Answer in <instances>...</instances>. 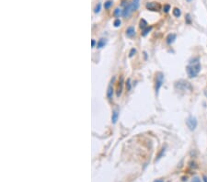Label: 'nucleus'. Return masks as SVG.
Here are the masks:
<instances>
[{"mask_svg":"<svg viewBox=\"0 0 207 182\" xmlns=\"http://www.w3.org/2000/svg\"><path fill=\"white\" fill-rule=\"evenodd\" d=\"M186 71L189 77L190 78L196 77L198 76V74L201 71V63L199 58H194L193 60L190 62V63L186 67Z\"/></svg>","mask_w":207,"mask_h":182,"instance_id":"1","label":"nucleus"},{"mask_svg":"<svg viewBox=\"0 0 207 182\" xmlns=\"http://www.w3.org/2000/svg\"><path fill=\"white\" fill-rule=\"evenodd\" d=\"M139 4H140V0H133L132 3H130L128 6L124 8V10H123V18H128L134 11H135V10L139 8Z\"/></svg>","mask_w":207,"mask_h":182,"instance_id":"2","label":"nucleus"},{"mask_svg":"<svg viewBox=\"0 0 207 182\" xmlns=\"http://www.w3.org/2000/svg\"><path fill=\"white\" fill-rule=\"evenodd\" d=\"M186 123L190 131H194L196 129V127H197V120H196L195 117L190 116L186 121Z\"/></svg>","mask_w":207,"mask_h":182,"instance_id":"3","label":"nucleus"},{"mask_svg":"<svg viewBox=\"0 0 207 182\" xmlns=\"http://www.w3.org/2000/svg\"><path fill=\"white\" fill-rule=\"evenodd\" d=\"M163 80H164V74L162 73H157L156 74V95L159 94V91L161 88V85L163 84Z\"/></svg>","mask_w":207,"mask_h":182,"instance_id":"4","label":"nucleus"},{"mask_svg":"<svg viewBox=\"0 0 207 182\" xmlns=\"http://www.w3.org/2000/svg\"><path fill=\"white\" fill-rule=\"evenodd\" d=\"M145 8L148 10H151V11H159L161 6L160 4L157 2H149L145 5Z\"/></svg>","mask_w":207,"mask_h":182,"instance_id":"5","label":"nucleus"},{"mask_svg":"<svg viewBox=\"0 0 207 182\" xmlns=\"http://www.w3.org/2000/svg\"><path fill=\"white\" fill-rule=\"evenodd\" d=\"M175 87L177 89L179 90H187V88L190 89V85L188 82L186 81H184V80H181V81H179V82H176L175 84Z\"/></svg>","mask_w":207,"mask_h":182,"instance_id":"6","label":"nucleus"},{"mask_svg":"<svg viewBox=\"0 0 207 182\" xmlns=\"http://www.w3.org/2000/svg\"><path fill=\"white\" fill-rule=\"evenodd\" d=\"M114 81V78L111 80V84L109 85V88H108V91H107V97L109 99H112V96H113V88H112V83Z\"/></svg>","mask_w":207,"mask_h":182,"instance_id":"7","label":"nucleus"},{"mask_svg":"<svg viewBox=\"0 0 207 182\" xmlns=\"http://www.w3.org/2000/svg\"><path fill=\"white\" fill-rule=\"evenodd\" d=\"M175 40H176V34H174V33L168 34V37H167V43L171 44V43H173Z\"/></svg>","mask_w":207,"mask_h":182,"instance_id":"8","label":"nucleus"},{"mask_svg":"<svg viewBox=\"0 0 207 182\" xmlns=\"http://www.w3.org/2000/svg\"><path fill=\"white\" fill-rule=\"evenodd\" d=\"M126 35L127 37H130V38H132L135 35V30L134 27H129V28L126 30Z\"/></svg>","mask_w":207,"mask_h":182,"instance_id":"9","label":"nucleus"},{"mask_svg":"<svg viewBox=\"0 0 207 182\" xmlns=\"http://www.w3.org/2000/svg\"><path fill=\"white\" fill-rule=\"evenodd\" d=\"M118 117H119V112H118V110H114L113 113H112V117H111L112 123H116V121H118Z\"/></svg>","mask_w":207,"mask_h":182,"instance_id":"10","label":"nucleus"},{"mask_svg":"<svg viewBox=\"0 0 207 182\" xmlns=\"http://www.w3.org/2000/svg\"><path fill=\"white\" fill-rule=\"evenodd\" d=\"M106 42H107V40L104 39V38H102L99 41V42H98V44H97V47L99 48V49H100V48L102 47H104L105 44H106Z\"/></svg>","mask_w":207,"mask_h":182,"instance_id":"11","label":"nucleus"},{"mask_svg":"<svg viewBox=\"0 0 207 182\" xmlns=\"http://www.w3.org/2000/svg\"><path fill=\"white\" fill-rule=\"evenodd\" d=\"M123 77H122V78H121V82H119V85H118L117 97H120V95L122 94V91H123Z\"/></svg>","mask_w":207,"mask_h":182,"instance_id":"12","label":"nucleus"},{"mask_svg":"<svg viewBox=\"0 0 207 182\" xmlns=\"http://www.w3.org/2000/svg\"><path fill=\"white\" fill-rule=\"evenodd\" d=\"M173 15H174V17H176V18L181 17V9H179V8H175L173 9Z\"/></svg>","mask_w":207,"mask_h":182,"instance_id":"13","label":"nucleus"},{"mask_svg":"<svg viewBox=\"0 0 207 182\" xmlns=\"http://www.w3.org/2000/svg\"><path fill=\"white\" fill-rule=\"evenodd\" d=\"M146 27H148L147 26V22H146V21L144 19H142L140 20V28H142L143 30H145Z\"/></svg>","mask_w":207,"mask_h":182,"instance_id":"14","label":"nucleus"},{"mask_svg":"<svg viewBox=\"0 0 207 182\" xmlns=\"http://www.w3.org/2000/svg\"><path fill=\"white\" fill-rule=\"evenodd\" d=\"M121 15H123V11H122V10L120 9L119 8H117L115 10H114V16L118 18V17H120Z\"/></svg>","mask_w":207,"mask_h":182,"instance_id":"15","label":"nucleus"},{"mask_svg":"<svg viewBox=\"0 0 207 182\" xmlns=\"http://www.w3.org/2000/svg\"><path fill=\"white\" fill-rule=\"evenodd\" d=\"M111 6H112V1H111V0H108V1H106L105 4H104L105 9H109Z\"/></svg>","mask_w":207,"mask_h":182,"instance_id":"16","label":"nucleus"},{"mask_svg":"<svg viewBox=\"0 0 207 182\" xmlns=\"http://www.w3.org/2000/svg\"><path fill=\"white\" fill-rule=\"evenodd\" d=\"M152 30V27H146V28L145 29V30H143V33H142V35L143 36H145L146 34H147L149 31Z\"/></svg>","mask_w":207,"mask_h":182,"instance_id":"17","label":"nucleus"},{"mask_svg":"<svg viewBox=\"0 0 207 182\" xmlns=\"http://www.w3.org/2000/svg\"><path fill=\"white\" fill-rule=\"evenodd\" d=\"M100 8H101V4H100V3H98L97 6H96V8H95V9H94V12H95V13H99V12L100 11Z\"/></svg>","mask_w":207,"mask_h":182,"instance_id":"18","label":"nucleus"},{"mask_svg":"<svg viewBox=\"0 0 207 182\" xmlns=\"http://www.w3.org/2000/svg\"><path fill=\"white\" fill-rule=\"evenodd\" d=\"M120 25H121V20H120L119 19H117L115 21H114V26H115V27H119Z\"/></svg>","mask_w":207,"mask_h":182,"instance_id":"19","label":"nucleus"},{"mask_svg":"<svg viewBox=\"0 0 207 182\" xmlns=\"http://www.w3.org/2000/svg\"><path fill=\"white\" fill-rule=\"evenodd\" d=\"M135 52H136L135 49H132V50H131V52H130V54H129V56H130V57H133V56H134V54Z\"/></svg>","mask_w":207,"mask_h":182,"instance_id":"20","label":"nucleus"},{"mask_svg":"<svg viewBox=\"0 0 207 182\" xmlns=\"http://www.w3.org/2000/svg\"><path fill=\"white\" fill-rule=\"evenodd\" d=\"M170 5H166V6L164 7V11L167 13V12H168V10H170Z\"/></svg>","mask_w":207,"mask_h":182,"instance_id":"21","label":"nucleus"},{"mask_svg":"<svg viewBox=\"0 0 207 182\" xmlns=\"http://www.w3.org/2000/svg\"><path fill=\"white\" fill-rule=\"evenodd\" d=\"M192 182H201V180H200V179L199 178H197V176H195V178L192 179Z\"/></svg>","mask_w":207,"mask_h":182,"instance_id":"22","label":"nucleus"},{"mask_svg":"<svg viewBox=\"0 0 207 182\" xmlns=\"http://www.w3.org/2000/svg\"><path fill=\"white\" fill-rule=\"evenodd\" d=\"M164 152H165V148H163V149H162V151H161V153L159 154V156H157V160H159V158L161 157V156H162V154H163V153H164Z\"/></svg>","mask_w":207,"mask_h":182,"instance_id":"23","label":"nucleus"},{"mask_svg":"<svg viewBox=\"0 0 207 182\" xmlns=\"http://www.w3.org/2000/svg\"><path fill=\"white\" fill-rule=\"evenodd\" d=\"M95 43H96L95 41H94V40H92V41H91V45H92V47H94V46H95Z\"/></svg>","mask_w":207,"mask_h":182,"instance_id":"24","label":"nucleus"},{"mask_svg":"<svg viewBox=\"0 0 207 182\" xmlns=\"http://www.w3.org/2000/svg\"><path fill=\"white\" fill-rule=\"evenodd\" d=\"M154 182H164V180H163V179H156Z\"/></svg>","mask_w":207,"mask_h":182,"instance_id":"25","label":"nucleus"},{"mask_svg":"<svg viewBox=\"0 0 207 182\" xmlns=\"http://www.w3.org/2000/svg\"><path fill=\"white\" fill-rule=\"evenodd\" d=\"M203 179H204V182H207V178H206V176H203Z\"/></svg>","mask_w":207,"mask_h":182,"instance_id":"26","label":"nucleus"},{"mask_svg":"<svg viewBox=\"0 0 207 182\" xmlns=\"http://www.w3.org/2000/svg\"><path fill=\"white\" fill-rule=\"evenodd\" d=\"M127 84H128V90H129V89H130V88H131V87H130V80H128Z\"/></svg>","mask_w":207,"mask_h":182,"instance_id":"27","label":"nucleus"},{"mask_svg":"<svg viewBox=\"0 0 207 182\" xmlns=\"http://www.w3.org/2000/svg\"><path fill=\"white\" fill-rule=\"evenodd\" d=\"M204 95L206 96V98H207V88L205 89V91H204Z\"/></svg>","mask_w":207,"mask_h":182,"instance_id":"28","label":"nucleus"},{"mask_svg":"<svg viewBox=\"0 0 207 182\" xmlns=\"http://www.w3.org/2000/svg\"><path fill=\"white\" fill-rule=\"evenodd\" d=\"M187 1H189V2H190V1H192V0H187Z\"/></svg>","mask_w":207,"mask_h":182,"instance_id":"29","label":"nucleus"}]
</instances>
